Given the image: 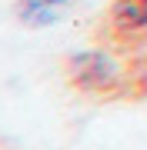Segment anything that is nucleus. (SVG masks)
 <instances>
[{"mask_svg": "<svg viewBox=\"0 0 147 150\" xmlns=\"http://www.w3.org/2000/svg\"><path fill=\"white\" fill-rule=\"evenodd\" d=\"M127 97H147V54L127 64Z\"/></svg>", "mask_w": 147, "mask_h": 150, "instance_id": "obj_4", "label": "nucleus"}, {"mask_svg": "<svg viewBox=\"0 0 147 150\" xmlns=\"http://www.w3.org/2000/svg\"><path fill=\"white\" fill-rule=\"evenodd\" d=\"M70 0H17V17L27 27H47L54 23Z\"/></svg>", "mask_w": 147, "mask_h": 150, "instance_id": "obj_3", "label": "nucleus"}, {"mask_svg": "<svg viewBox=\"0 0 147 150\" xmlns=\"http://www.w3.org/2000/svg\"><path fill=\"white\" fill-rule=\"evenodd\" d=\"M67 80L94 97H127V64H120L107 47L84 50L67 60Z\"/></svg>", "mask_w": 147, "mask_h": 150, "instance_id": "obj_1", "label": "nucleus"}, {"mask_svg": "<svg viewBox=\"0 0 147 150\" xmlns=\"http://www.w3.org/2000/svg\"><path fill=\"white\" fill-rule=\"evenodd\" d=\"M147 30V0H114L104 20V37L110 43L134 40Z\"/></svg>", "mask_w": 147, "mask_h": 150, "instance_id": "obj_2", "label": "nucleus"}]
</instances>
